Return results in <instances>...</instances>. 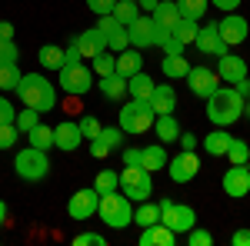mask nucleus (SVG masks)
<instances>
[{
  "instance_id": "1",
  "label": "nucleus",
  "mask_w": 250,
  "mask_h": 246,
  "mask_svg": "<svg viewBox=\"0 0 250 246\" xmlns=\"http://www.w3.org/2000/svg\"><path fill=\"white\" fill-rule=\"evenodd\" d=\"M207 120L213 127H230L244 120V96L237 94V87H217L207 96Z\"/></svg>"
},
{
  "instance_id": "2",
  "label": "nucleus",
  "mask_w": 250,
  "mask_h": 246,
  "mask_svg": "<svg viewBox=\"0 0 250 246\" xmlns=\"http://www.w3.org/2000/svg\"><path fill=\"white\" fill-rule=\"evenodd\" d=\"M14 94L20 96L23 107H34L40 114H50V110L57 107V90H54V83L43 74H23Z\"/></svg>"
},
{
  "instance_id": "3",
  "label": "nucleus",
  "mask_w": 250,
  "mask_h": 246,
  "mask_svg": "<svg viewBox=\"0 0 250 246\" xmlns=\"http://www.w3.org/2000/svg\"><path fill=\"white\" fill-rule=\"evenodd\" d=\"M97 216L114 229H124L134 223V200L124 196L120 189H110V193H100V207H97Z\"/></svg>"
},
{
  "instance_id": "4",
  "label": "nucleus",
  "mask_w": 250,
  "mask_h": 246,
  "mask_svg": "<svg viewBox=\"0 0 250 246\" xmlns=\"http://www.w3.org/2000/svg\"><path fill=\"white\" fill-rule=\"evenodd\" d=\"M154 107H150V100H127L124 107H120V114H117V127L124 133H134V136H140V133L154 130Z\"/></svg>"
},
{
  "instance_id": "5",
  "label": "nucleus",
  "mask_w": 250,
  "mask_h": 246,
  "mask_svg": "<svg viewBox=\"0 0 250 246\" xmlns=\"http://www.w3.org/2000/svg\"><path fill=\"white\" fill-rule=\"evenodd\" d=\"M14 170H17L20 180H27V183H40L47 173H50V160H47V150H37V147H23L17 150L14 156Z\"/></svg>"
},
{
  "instance_id": "6",
  "label": "nucleus",
  "mask_w": 250,
  "mask_h": 246,
  "mask_svg": "<svg viewBox=\"0 0 250 246\" xmlns=\"http://www.w3.org/2000/svg\"><path fill=\"white\" fill-rule=\"evenodd\" d=\"M57 87L63 90L67 96H83L94 90V70L87 67V63H80V60H74V63H63L57 70Z\"/></svg>"
},
{
  "instance_id": "7",
  "label": "nucleus",
  "mask_w": 250,
  "mask_h": 246,
  "mask_svg": "<svg viewBox=\"0 0 250 246\" xmlns=\"http://www.w3.org/2000/svg\"><path fill=\"white\" fill-rule=\"evenodd\" d=\"M150 176H154V173H147L144 167H124V170H120V193L130 196L134 203L150 200V193H154V180H150Z\"/></svg>"
},
{
  "instance_id": "8",
  "label": "nucleus",
  "mask_w": 250,
  "mask_h": 246,
  "mask_svg": "<svg viewBox=\"0 0 250 246\" xmlns=\"http://www.w3.org/2000/svg\"><path fill=\"white\" fill-rule=\"evenodd\" d=\"M160 223L180 236V233H187V229L197 227V213H193V207H187V203H177V200H167V196H164V200H160Z\"/></svg>"
},
{
  "instance_id": "9",
  "label": "nucleus",
  "mask_w": 250,
  "mask_h": 246,
  "mask_svg": "<svg viewBox=\"0 0 250 246\" xmlns=\"http://www.w3.org/2000/svg\"><path fill=\"white\" fill-rule=\"evenodd\" d=\"M97 207H100V193H97L94 187H80L77 193L67 200V216L77 220V223H83V220L97 216Z\"/></svg>"
},
{
  "instance_id": "10",
  "label": "nucleus",
  "mask_w": 250,
  "mask_h": 246,
  "mask_svg": "<svg viewBox=\"0 0 250 246\" xmlns=\"http://www.w3.org/2000/svg\"><path fill=\"white\" fill-rule=\"evenodd\" d=\"M167 173H170L173 183H190V180H197V173H200V156H197V150H180L173 160H167Z\"/></svg>"
},
{
  "instance_id": "11",
  "label": "nucleus",
  "mask_w": 250,
  "mask_h": 246,
  "mask_svg": "<svg viewBox=\"0 0 250 246\" xmlns=\"http://www.w3.org/2000/svg\"><path fill=\"white\" fill-rule=\"evenodd\" d=\"M187 87H190L193 96L207 100V96L220 87V76H217V70L204 67V63H197V67H190V70H187Z\"/></svg>"
},
{
  "instance_id": "12",
  "label": "nucleus",
  "mask_w": 250,
  "mask_h": 246,
  "mask_svg": "<svg viewBox=\"0 0 250 246\" xmlns=\"http://www.w3.org/2000/svg\"><path fill=\"white\" fill-rule=\"evenodd\" d=\"M124 136H127V133L120 130V127H104V130L90 140V156H94V160H107L110 153H117L124 147Z\"/></svg>"
},
{
  "instance_id": "13",
  "label": "nucleus",
  "mask_w": 250,
  "mask_h": 246,
  "mask_svg": "<svg viewBox=\"0 0 250 246\" xmlns=\"http://www.w3.org/2000/svg\"><path fill=\"white\" fill-rule=\"evenodd\" d=\"M220 187H224V193L233 196V200L247 196V193H250V167H247V163H230V170H224Z\"/></svg>"
},
{
  "instance_id": "14",
  "label": "nucleus",
  "mask_w": 250,
  "mask_h": 246,
  "mask_svg": "<svg viewBox=\"0 0 250 246\" xmlns=\"http://www.w3.org/2000/svg\"><path fill=\"white\" fill-rule=\"evenodd\" d=\"M127 37H130V47L137 50L157 47V23L150 20V14H140L134 23H127Z\"/></svg>"
},
{
  "instance_id": "15",
  "label": "nucleus",
  "mask_w": 250,
  "mask_h": 246,
  "mask_svg": "<svg viewBox=\"0 0 250 246\" xmlns=\"http://www.w3.org/2000/svg\"><path fill=\"white\" fill-rule=\"evenodd\" d=\"M97 30L107 37V50H114V54H120V50H127V47H130L127 27H124V23H117L114 14H104V17L97 20Z\"/></svg>"
},
{
  "instance_id": "16",
  "label": "nucleus",
  "mask_w": 250,
  "mask_h": 246,
  "mask_svg": "<svg viewBox=\"0 0 250 246\" xmlns=\"http://www.w3.org/2000/svg\"><path fill=\"white\" fill-rule=\"evenodd\" d=\"M217 30H220V37H224L227 47H240L250 34V23L240 14H224V17L217 20Z\"/></svg>"
},
{
  "instance_id": "17",
  "label": "nucleus",
  "mask_w": 250,
  "mask_h": 246,
  "mask_svg": "<svg viewBox=\"0 0 250 246\" xmlns=\"http://www.w3.org/2000/svg\"><path fill=\"white\" fill-rule=\"evenodd\" d=\"M193 47L200 50V54H207V57H224L230 47L224 43V37H220V30H217V23H207V27H200L197 30V37H193Z\"/></svg>"
},
{
  "instance_id": "18",
  "label": "nucleus",
  "mask_w": 250,
  "mask_h": 246,
  "mask_svg": "<svg viewBox=\"0 0 250 246\" xmlns=\"http://www.w3.org/2000/svg\"><path fill=\"white\" fill-rule=\"evenodd\" d=\"M83 143V133H80L77 120H60L57 127H54V147L63 153H74Z\"/></svg>"
},
{
  "instance_id": "19",
  "label": "nucleus",
  "mask_w": 250,
  "mask_h": 246,
  "mask_svg": "<svg viewBox=\"0 0 250 246\" xmlns=\"http://www.w3.org/2000/svg\"><path fill=\"white\" fill-rule=\"evenodd\" d=\"M70 43L80 50V57H87V60H94L100 50H107V37H104L97 27H90V30H80V34L70 40Z\"/></svg>"
},
{
  "instance_id": "20",
  "label": "nucleus",
  "mask_w": 250,
  "mask_h": 246,
  "mask_svg": "<svg viewBox=\"0 0 250 246\" xmlns=\"http://www.w3.org/2000/svg\"><path fill=\"white\" fill-rule=\"evenodd\" d=\"M220 63H217V76L224 80V83H237V80H244L247 76V63H244V57H233L230 50L224 54V57H217Z\"/></svg>"
},
{
  "instance_id": "21",
  "label": "nucleus",
  "mask_w": 250,
  "mask_h": 246,
  "mask_svg": "<svg viewBox=\"0 0 250 246\" xmlns=\"http://www.w3.org/2000/svg\"><path fill=\"white\" fill-rule=\"evenodd\" d=\"M167 150H164V143L157 140V143H147V147H140V167L147 173H157V170H164L167 167Z\"/></svg>"
},
{
  "instance_id": "22",
  "label": "nucleus",
  "mask_w": 250,
  "mask_h": 246,
  "mask_svg": "<svg viewBox=\"0 0 250 246\" xmlns=\"http://www.w3.org/2000/svg\"><path fill=\"white\" fill-rule=\"evenodd\" d=\"M150 20L157 23V30H173L184 17H180V10H177V0H160L157 10L150 14Z\"/></svg>"
},
{
  "instance_id": "23",
  "label": "nucleus",
  "mask_w": 250,
  "mask_h": 246,
  "mask_svg": "<svg viewBox=\"0 0 250 246\" xmlns=\"http://www.w3.org/2000/svg\"><path fill=\"white\" fill-rule=\"evenodd\" d=\"M150 107H154V114H173L177 110V90H173L170 83H157L154 94H150Z\"/></svg>"
},
{
  "instance_id": "24",
  "label": "nucleus",
  "mask_w": 250,
  "mask_h": 246,
  "mask_svg": "<svg viewBox=\"0 0 250 246\" xmlns=\"http://www.w3.org/2000/svg\"><path fill=\"white\" fill-rule=\"evenodd\" d=\"M137 243L140 246H173L177 243V233L167 229L164 223H154V227H144V233H140Z\"/></svg>"
},
{
  "instance_id": "25",
  "label": "nucleus",
  "mask_w": 250,
  "mask_h": 246,
  "mask_svg": "<svg viewBox=\"0 0 250 246\" xmlns=\"http://www.w3.org/2000/svg\"><path fill=\"white\" fill-rule=\"evenodd\" d=\"M144 70V54L137 50V47H127V50H120L117 54V74L120 76H134Z\"/></svg>"
},
{
  "instance_id": "26",
  "label": "nucleus",
  "mask_w": 250,
  "mask_h": 246,
  "mask_svg": "<svg viewBox=\"0 0 250 246\" xmlns=\"http://www.w3.org/2000/svg\"><path fill=\"white\" fill-rule=\"evenodd\" d=\"M154 130H157V140H160V143H177L180 123H177L173 114H160V116H154Z\"/></svg>"
},
{
  "instance_id": "27",
  "label": "nucleus",
  "mask_w": 250,
  "mask_h": 246,
  "mask_svg": "<svg viewBox=\"0 0 250 246\" xmlns=\"http://www.w3.org/2000/svg\"><path fill=\"white\" fill-rule=\"evenodd\" d=\"M97 90L104 94V100H124V96H127V76H120V74L100 76Z\"/></svg>"
},
{
  "instance_id": "28",
  "label": "nucleus",
  "mask_w": 250,
  "mask_h": 246,
  "mask_svg": "<svg viewBox=\"0 0 250 246\" xmlns=\"http://www.w3.org/2000/svg\"><path fill=\"white\" fill-rule=\"evenodd\" d=\"M200 143H204V150L210 153V156H224L227 147H230V133H227V127H213Z\"/></svg>"
},
{
  "instance_id": "29",
  "label": "nucleus",
  "mask_w": 250,
  "mask_h": 246,
  "mask_svg": "<svg viewBox=\"0 0 250 246\" xmlns=\"http://www.w3.org/2000/svg\"><path fill=\"white\" fill-rule=\"evenodd\" d=\"M154 76H147L144 70L134 76H127V96H134V100H150V94H154Z\"/></svg>"
},
{
  "instance_id": "30",
  "label": "nucleus",
  "mask_w": 250,
  "mask_h": 246,
  "mask_svg": "<svg viewBox=\"0 0 250 246\" xmlns=\"http://www.w3.org/2000/svg\"><path fill=\"white\" fill-rule=\"evenodd\" d=\"M160 70H164V76H170V80H180V76H187L190 63H187V57H184V54H164Z\"/></svg>"
},
{
  "instance_id": "31",
  "label": "nucleus",
  "mask_w": 250,
  "mask_h": 246,
  "mask_svg": "<svg viewBox=\"0 0 250 246\" xmlns=\"http://www.w3.org/2000/svg\"><path fill=\"white\" fill-rule=\"evenodd\" d=\"M37 60L43 70H60L63 67V47H57V43H43L37 50Z\"/></svg>"
},
{
  "instance_id": "32",
  "label": "nucleus",
  "mask_w": 250,
  "mask_h": 246,
  "mask_svg": "<svg viewBox=\"0 0 250 246\" xmlns=\"http://www.w3.org/2000/svg\"><path fill=\"white\" fill-rule=\"evenodd\" d=\"M154 223H160V203H150V200H144L140 207L134 209V227H154Z\"/></svg>"
},
{
  "instance_id": "33",
  "label": "nucleus",
  "mask_w": 250,
  "mask_h": 246,
  "mask_svg": "<svg viewBox=\"0 0 250 246\" xmlns=\"http://www.w3.org/2000/svg\"><path fill=\"white\" fill-rule=\"evenodd\" d=\"M177 10L184 20H204V14L210 10V0H177Z\"/></svg>"
},
{
  "instance_id": "34",
  "label": "nucleus",
  "mask_w": 250,
  "mask_h": 246,
  "mask_svg": "<svg viewBox=\"0 0 250 246\" xmlns=\"http://www.w3.org/2000/svg\"><path fill=\"white\" fill-rule=\"evenodd\" d=\"M27 143H30V147H37V150H54V127L37 123L34 130L27 133Z\"/></svg>"
},
{
  "instance_id": "35",
  "label": "nucleus",
  "mask_w": 250,
  "mask_h": 246,
  "mask_svg": "<svg viewBox=\"0 0 250 246\" xmlns=\"http://www.w3.org/2000/svg\"><path fill=\"white\" fill-rule=\"evenodd\" d=\"M90 70H94L97 76L117 74V54H114V50H100V54L94 57V63H90Z\"/></svg>"
},
{
  "instance_id": "36",
  "label": "nucleus",
  "mask_w": 250,
  "mask_h": 246,
  "mask_svg": "<svg viewBox=\"0 0 250 246\" xmlns=\"http://www.w3.org/2000/svg\"><path fill=\"white\" fill-rule=\"evenodd\" d=\"M230 163H250V143L247 140H240V136H230V147L224 153Z\"/></svg>"
},
{
  "instance_id": "37",
  "label": "nucleus",
  "mask_w": 250,
  "mask_h": 246,
  "mask_svg": "<svg viewBox=\"0 0 250 246\" xmlns=\"http://www.w3.org/2000/svg\"><path fill=\"white\" fill-rule=\"evenodd\" d=\"M37 123H40V110H34V107H23V110L14 116V127H17L20 133H30Z\"/></svg>"
},
{
  "instance_id": "38",
  "label": "nucleus",
  "mask_w": 250,
  "mask_h": 246,
  "mask_svg": "<svg viewBox=\"0 0 250 246\" xmlns=\"http://www.w3.org/2000/svg\"><path fill=\"white\" fill-rule=\"evenodd\" d=\"M20 67L17 63H0V90H17L20 83Z\"/></svg>"
},
{
  "instance_id": "39",
  "label": "nucleus",
  "mask_w": 250,
  "mask_h": 246,
  "mask_svg": "<svg viewBox=\"0 0 250 246\" xmlns=\"http://www.w3.org/2000/svg\"><path fill=\"white\" fill-rule=\"evenodd\" d=\"M114 17H117V23H134L137 17H140V7L137 3H130V0H117V7H114Z\"/></svg>"
},
{
  "instance_id": "40",
  "label": "nucleus",
  "mask_w": 250,
  "mask_h": 246,
  "mask_svg": "<svg viewBox=\"0 0 250 246\" xmlns=\"http://www.w3.org/2000/svg\"><path fill=\"white\" fill-rule=\"evenodd\" d=\"M94 189L97 193H110V189H120V173L114 170H100L94 180Z\"/></svg>"
},
{
  "instance_id": "41",
  "label": "nucleus",
  "mask_w": 250,
  "mask_h": 246,
  "mask_svg": "<svg viewBox=\"0 0 250 246\" xmlns=\"http://www.w3.org/2000/svg\"><path fill=\"white\" fill-rule=\"evenodd\" d=\"M197 30H200V23H197V20H180V23L173 27V37H177L180 43H184V47H187V43H193Z\"/></svg>"
},
{
  "instance_id": "42",
  "label": "nucleus",
  "mask_w": 250,
  "mask_h": 246,
  "mask_svg": "<svg viewBox=\"0 0 250 246\" xmlns=\"http://www.w3.org/2000/svg\"><path fill=\"white\" fill-rule=\"evenodd\" d=\"M77 127H80V133H83V140H94L97 133L104 130V123H100L97 116H90V114H87V116H80V120H77Z\"/></svg>"
},
{
  "instance_id": "43",
  "label": "nucleus",
  "mask_w": 250,
  "mask_h": 246,
  "mask_svg": "<svg viewBox=\"0 0 250 246\" xmlns=\"http://www.w3.org/2000/svg\"><path fill=\"white\" fill-rule=\"evenodd\" d=\"M17 140H20V130L14 123H0V150H14Z\"/></svg>"
},
{
  "instance_id": "44",
  "label": "nucleus",
  "mask_w": 250,
  "mask_h": 246,
  "mask_svg": "<svg viewBox=\"0 0 250 246\" xmlns=\"http://www.w3.org/2000/svg\"><path fill=\"white\" fill-rule=\"evenodd\" d=\"M184 236H187V246H213V233H207V229H200V227L187 229Z\"/></svg>"
},
{
  "instance_id": "45",
  "label": "nucleus",
  "mask_w": 250,
  "mask_h": 246,
  "mask_svg": "<svg viewBox=\"0 0 250 246\" xmlns=\"http://www.w3.org/2000/svg\"><path fill=\"white\" fill-rule=\"evenodd\" d=\"M20 60V47L14 40H0V63H17Z\"/></svg>"
},
{
  "instance_id": "46",
  "label": "nucleus",
  "mask_w": 250,
  "mask_h": 246,
  "mask_svg": "<svg viewBox=\"0 0 250 246\" xmlns=\"http://www.w3.org/2000/svg\"><path fill=\"white\" fill-rule=\"evenodd\" d=\"M107 240L100 236V233H77L74 236V246H104Z\"/></svg>"
},
{
  "instance_id": "47",
  "label": "nucleus",
  "mask_w": 250,
  "mask_h": 246,
  "mask_svg": "<svg viewBox=\"0 0 250 246\" xmlns=\"http://www.w3.org/2000/svg\"><path fill=\"white\" fill-rule=\"evenodd\" d=\"M87 7H90V10H94L97 17H104V14H114L117 0H87Z\"/></svg>"
},
{
  "instance_id": "48",
  "label": "nucleus",
  "mask_w": 250,
  "mask_h": 246,
  "mask_svg": "<svg viewBox=\"0 0 250 246\" xmlns=\"http://www.w3.org/2000/svg\"><path fill=\"white\" fill-rule=\"evenodd\" d=\"M14 116H17V110H14V103H10L7 96L0 94V123H14Z\"/></svg>"
},
{
  "instance_id": "49",
  "label": "nucleus",
  "mask_w": 250,
  "mask_h": 246,
  "mask_svg": "<svg viewBox=\"0 0 250 246\" xmlns=\"http://www.w3.org/2000/svg\"><path fill=\"white\" fill-rule=\"evenodd\" d=\"M120 156H124V167H140V147H124Z\"/></svg>"
},
{
  "instance_id": "50",
  "label": "nucleus",
  "mask_w": 250,
  "mask_h": 246,
  "mask_svg": "<svg viewBox=\"0 0 250 246\" xmlns=\"http://www.w3.org/2000/svg\"><path fill=\"white\" fill-rule=\"evenodd\" d=\"M177 143H180V150H197V143H200V140H197L193 133H180V136H177Z\"/></svg>"
},
{
  "instance_id": "51",
  "label": "nucleus",
  "mask_w": 250,
  "mask_h": 246,
  "mask_svg": "<svg viewBox=\"0 0 250 246\" xmlns=\"http://www.w3.org/2000/svg\"><path fill=\"white\" fill-rule=\"evenodd\" d=\"M230 243L233 246H250V229H237V233L230 236Z\"/></svg>"
},
{
  "instance_id": "52",
  "label": "nucleus",
  "mask_w": 250,
  "mask_h": 246,
  "mask_svg": "<svg viewBox=\"0 0 250 246\" xmlns=\"http://www.w3.org/2000/svg\"><path fill=\"white\" fill-rule=\"evenodd\" d=\"M210 3L217 7V10H227V14H233V10L240 7V0H210Z\"/></svg>"
},
{
  "instance_id": "53",
  "label": "nucleus",
  "mask_w": 250,
  "mask_h": 246,
  "mask_svg": "<svg viewBox=\"0 0 250 246\" xmlns=\"http://www.w3.org/2000/svg\"><path fill=\"white\" fill-rule=\"evenodd\" d=\"M233 87H237V94L244 96V100H250V76H244V80H237Z\"/></svg>"
},
{
  "instance_id": "54",
  "label": "nucleus",
  "mask_w": 250,
  "mask_h": 246,
  "mask_svg": "<svg viewBox=\"0 0 250 246\" xmlns=\"http://www.w3.org/2000/svg\"><path fill=\"white\" fill-rule=\"evenodd\" d=\"M0 40H14V23L10 20H0Z\"/></svg>"
},
{
  "instance_id": "55",
  "label": "nucleus",
  "mask_w": 250,
  "mask_h": 246,
  "mask_svg": "<svg viewBox=\"0 0 250 246\" xmlns=\"http://www.w3.org/2000/svg\"><path fill=\"white\" fill-rule=\"evenodd\" d=\"M157 3H160V0H137L140 14H154V10H157Z\"/></svg>"
},
{
  "instance_id": "56",
  "label": "nucleus",
  "mask_w": 250,
  "mask_h": 246,
  "mask_svg": "<svg viewBox=\"0 0 250 246\" xmlns=\"http://www.w3.org/2000/svg\"><path fill=\"white\" fill-rule=\"evenodd\" d=\"M7 220H10V209H7V203L0 200V227H7Z\"/></svg>"
},
{
  "instance_id": "57",
  "label": "nucleus",
  "mask_w": 250,
  "mask_h": 246,
  "mask_svg": "<svg viewBox=\"0 0 250 246\" xmlns=\"http://www.w3.org/2000/svg\"><path fill=\"white\" fill-rule=\"evenodd\" d=\"M244 120H250V100H244Z\"/></svg>"
},
{
  "instance_id": "58",
  "label": "nucleus",
  "mask_w": 250,
  "mask_h": 246,
  "mask_svg": "<svg viewBox=\"0 0 250 246\" xmlns=\"http://www.w3.org/2000/svg\"><path fill=\"white\" fill-rule=\"evenodd\" d=\"M130 3H137V0H130Z\"/></svg>"
},
{
  "instance_id": "59",
  "label": "nucleus",
  "mask_w": 250,
  "mask_h": 246,
  "mask_svg": "<svg viewBox=\"0 0 250 246\" xmlns=\"http://www.w3.org/2000/svg\"><path fill=\"white\" fill-rule=\"evenodd\" d=\"M247 167H250V163H247Z\"/></svg>"
}]
</instances>
